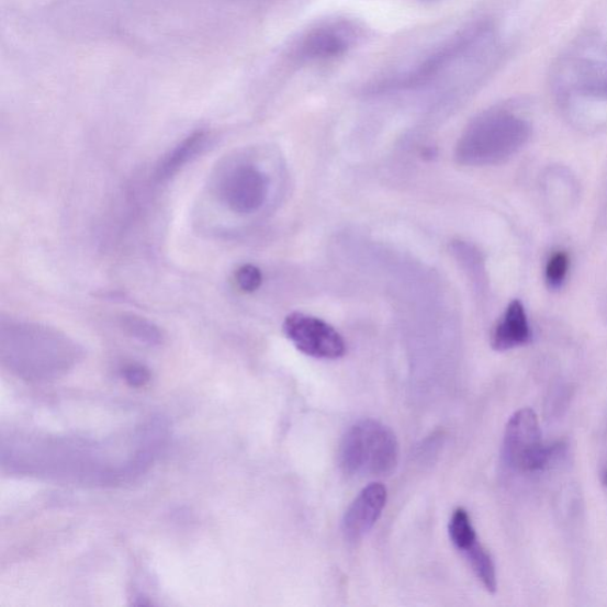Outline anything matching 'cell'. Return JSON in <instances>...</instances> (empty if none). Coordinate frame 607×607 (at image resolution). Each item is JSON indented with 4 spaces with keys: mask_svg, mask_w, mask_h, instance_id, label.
Here are the masks:
<instances>
[{
    "mask_svg": "<svg viewBox=\"0 0 607 607\" xmlns=\"http://www.w3.org/2000/svg\"><path fill=\"white\" fill-rule=\"evenodd\" d=\"M529 137L524 117L508 111L482 114L459 140L456 158L464 166H487L520 150Z\"/></svg>",
    "mask_w": 607,
    "mask_h": 607,
    "instance_id": "obj_1",
    "label": "cell"
},
{
    "mask_svg": "<svg viewBox=\"0 0 607 607\" xmlns=\"http://www.w3.org/2000/svg\"><path fill=\"white\" fill-rule=\"evenodd\" d=\"M398 462V442L392 429L366 419L353 424L339 443L338 463L349 476L389 475Z\"/></svg>",
    "mask_w": 607,
    "mask_h": 607,
    "instance_id": "obj_2",
    "label": "cell"
},
{
    "mask_svg": "<svg viewBox=\"0 0 607 607\" xmlns=\"http://www.w3.org/2000/svg\"><path fill=\"white\" fill-rule=\"evenodd\" d=\"M557 81L562 91L607 100V47L585 43L560 64Z\"/></svg>",
    "mask_w": 607,
    "mask_h": 607,
    "instance_id": "obj_3",
    "label": "cell"
},
{
    "mask_svg": "<svg viewBox=\"0 0 607 607\" xmlns=\"http://www.w3.org/2000/svg\"><path fill=\"white\" fill-rule=\"evenodd\" d=\"M552 450L542 443L535 411L525 408L514 414L507 425L503 457L518 471H536L550 462Z\"/></svg>",
    "mask_w": 607,
    "mask_h": 607,
    "instance_id": "obj_4",
    "label": "cell"
},
{
    "mask_svg": "<svg viewBox=\"0 0 607 607\" xmlns=\"http://www.w3.org/2000/svg\"><path fill=\"white\" fill-rule=\"evenodd\" d=\"M283 329L294 347L307 357L337 360L347 352L344 337L330 324L317 317L291 314L285 318Z\"/></svg>",
    "mask_w": 607,
    "mask_h": 607,
    "instance_id": "obj_5",
    "label": "cell"
},
{
    "mask_svg": "<svg viewBox=\"0 0 607 607\" xmlns=\"http://www.w3.org/2000/svg\"><path fill=\"white\" fill-rule=\"evenodd\" d=\"M222 200L235 214L258 212L269 194V179L259 169L243 166L235 169L222 186Z\"/></svg>",
    "mask_w": 607,
    "mask_h": 607,
    "instance_id": "obj_6",
    "label": "cell"
},
{
    "mask_svg": "<svg viewBox=\"0 0 607 607\" xmlns=\"http://www.w3.org/2000/svg\"><path fill=\"white\" fill-rule=\"evenodd\" d=\"M387 503V488L381 483H372L353 499L347 509L342 531L348 541H360L378 522Z\"/></svg>",
    "mask_w": 607,
    "mask_h": 607,
    "instance_id": "obj_7",
    "label": "cell"
},
{
    "mask_svg": "<svg viewBox=\"0 0 607 607\" xmlns=\"http://www.w3.org/2000/svg\"><path fill=\"white\" fill-rule=\"evenodd\" d=\"M530 339V329L524 305L514 301L508 306L493 334L492 345L495 350L505 351L524 346Z\"/></svg>",
    "mask_w": 607,
    "mask_h": 607,
    "instance_id": "obj_8",
    "label": "cell"
},
{
    "mask_svg": "<svg viewBox=\"0 0 607 607\" xmlns=\"http://www.w3.org/2000/svg\"><path fill=\"white\" fill-rule=\"evenodd\" d=\"M349 47V40L334 27H319L308 33L301 42L299 55L304 60H330L342 56Z\"/></svg>",
    "mask_w": 607,
    "mask_h": 607,
    "instance_id": "obj_9",
    "label": "cell"
},
{
    "mask_svg": "<svg viewBox=\"0 0 607 607\" xmlns=\"http://www.w3.org/2000/svg\"><path fill=\"white\" fill-rule=\"evenodd\" d=\"M206 139H209L206 133L199 131L192 133L191 136L177 145L158 166L156 172L157 180L162 182L171 179L173 175L179 172L189 161L204 150Z\"/></svg>",
    "mask_w": 607,
    "mask_h": 607,
    "instance_id": "obj_10",
    "label": "cell"
},
{
    "mask_svg": "<svg viewBox=\"0 0 607 607\" xmlns=\"http://www.w3.org/2000/svg\"><path fill=\"white\" fill-rule=\"evenodd\" d=\"M461 553L467 558L472 571L475 572L484 587L494 594L497 588L495 564L479 539L467 546Z\"/></svg>",
    "mask_w": 607,
    "mask_h": 607,
    "instance_id": "obj_11",
    "label": "cell"
},
{
    "mask_svg": "<svg viewBox=\"0 0 607 607\" xmlns=\"http://www.w3.org/2000/svg\"><path fill=\"white\" fill-rule=\"evenodd\" d=\"M450 539L459 552L464 550L471 542L477 540L475 528H473L468 512L458 508L453 512L449 525Z\"/></svg>",
    "mask_w": 607,
    "mask_h": 607,
    "instance_id": "obj_12",
    "label": "cell"
},
{
    "mask_svg": "<svg viewBox=\"0 0 607 607\" xmlns=\"http://www.w3.org/2000/svg\"><path fill=\"white\" fill-rule=\"evenodd\" d=\"M569 257L566 254H557L548 261L546 269V279L548 285L558 289L564 283L569 271Z\"/></svg>",
    "mask_w": 607,
    "mask_h": 607,
    "instance_id": "obj_13",
    "label": "cell"
},
{
    "mask_svg": "<svg viewBox=\"0 0 607 607\" xmlns=\"http://www.w3.org/2000/svg\"><path fill=\"white\" fill-rule=\"evenodd\" d=\"M236 284L246 293H254L262 284V273L255 265L246 263L235 273Z\"/></svg>",
    "mask_w": 607,
    "mask_h": 607,
    "instance_id": "obj_14",
    "label": "cell"
},
{
    "mask_svg": "<svg viewBox=\"0 0 607 607\" xmlns=\"http://www.w3.org/2000/svg\"><path fill=\"white\" fill-rule=\"evenodd\" d=\"M125 327L135 336L142 339L157 340L160 337L154 324L136 316L124 318Z\"/></svg>",
    "mask_w": 607,
    "mask_h": 607,
    "instance_id": "obj_15",
    "label": "cell"
},
{
    "mask_svg": "<svg viewBox=\"0 0 607 607\" xmlns=\"http://www.w3.org/2000/svg\"><path fill=\"white\" fill-rule=\"evenodd\" d=\"M603 483L605 485H607V468L605 469L604 473H603Z\"/></svg>",
    "mask_w": 607,
    "mask_h": 607,
    "instance_id": "obj_16",
    "label": "cell"
}]
</instances>
